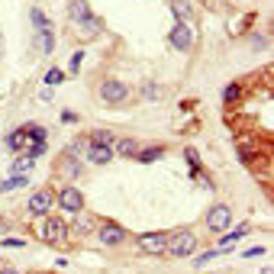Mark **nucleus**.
Returning <instances> with one entry per match:
<instances>
[{
	"instance_id": "1",
	"label": "nucleus",
	"mask_w": 274,
	"mask_h": 274,
	"mask_svg": "<svg viewBox=\"0 0 274 274\" xmlns=\"http://www.w3.org/2000/svg\"><path fill=\"white\" fill-rule=\"evenodd\" d=\"M165 252H171L174 258H187V255L197 252V236H193L190 229H181V232L168 236V249Z\"/></svg>"
},
{
	"instance_id": "2",
	"label": "nucleus",
	"mask_w": 274,
	"mask_h": 274,
	"mask_svg": "<svg viewBox=\"0 0 274 274\" xmlns=\"http://www.w3.org/2000/svg\"><path fill=\"white\" fill-rule=\"evenodd\" d=\"M229 223H232V210H229L226 203H216L207 213V229H213V232H226Z\"/></svg>"
},
{
	"instance_id": "3",
	"label": "nucleus",
	"mask_w": 274,
	"mask_h": 274,
	"mask_svg": "<svg viewBox=\"0 0 274 274\" xmlns=\"http://www.w3.org/2000/svg\"><path fill=\"white\" fill-rule=\"evenodd\" d=\"M165 249H168V232H145V236H139V252L165 255Z\"/></svg>"
},
{
	"instance_id": "4",
	"label": "nucleus",
	"mask_w": 274,
	"mask_h": 274,
	"mask_svg": "<svg viewBox=\"0 0 274 274\" xmlns=\"http://www.w3.org/2000/svg\"><path fill=\"white\" fill-rule=\"evenodd\" d=\"M42 239L52 245H58V242H65L68 239V226H65V219L61 216H49L46 219V226H42Z\"/></svg>"
},
{
	"instance_id": "5",
	"label": "nucleus",
	"mask_w": 274,
	"mask_h": 274,
	"mask_svg": "<svg viewBox=\"0 0 274 274\" xmlns=\"http://www.w3.org/2000/svg\"><path fill=\"white\" fill-rule=\"evenodd\" d=\"M168 39H171V46L178 49V52H190L193 49V26L190 23H178Z\"/></svg>"
},
{
	"instance_id": "6",
	"label": "nucleus",
	"mask_w": 274,
	"mask_h": 274,
	"mask_svg": "<svg viewBox=\"0 0 274 274\" xmlns=\"http://www.w3.org/2000/svg\"><path fill=\"white\" fill-rule=\"evenodd\" d=\"M58 203H61L65 213H81V210H84V193L77 190V187H61Z\"/></svg>"
},
{
	"instance_id": "7",
	"label": "nucleus",
	"mask_w": 274,
	"mask_h": 274,
	"mask_svg": "<svg viewBox=\"0 0 274 274\" xmlns=\"http://www.w3.org/2000/svg\"><path fill=\"white\" fill-rule=\"evenodd\" d=\"M100 97H103V103H123L129 97V87L123 81H113V77H110V81L100 84Z\"/></svg>"
},
{
	"instance_id": "8",
	"label": "nucleus",
	"mask_w": 274,
	"mask_h": 274,
	"mask_svg": "<svg viewBox=\"0 0 274 274\" xmlns=\"http://www.w3.org/2000/svg\"><path fill=\"white\" fill-rule=\"evenodd\" d=\"M52 203H55V193H52V190H36V193L29 197V213L46 216L49 210H52Z\"/></svg>"
},
{
	"instance_id": "9",
	"label": "nucleus",
	"mask_w": 274,
	"mask_h": 274,
	"mask_svg": "<svg viewBox=\"0 0 274 274\" xmlns=\"http://www.w3.org/2000/svg\"><path fill=\"white\" fill-rule=\"evenodd\" d=\"M71 20L74 23H81V26H87V23H94V13H91V4L87 0H71Z\"/></svg>"
},
{
	"instance_id": "10",
	"label": "nucleus",
	"mask_w": 274,
	"mask_h": 274,
	"mask_svg": "<svg viewBox=\"0 0 274 274\" xmlns=\"http://www.w3.org/2000/svg\"><path fill=\"white\" fill-rule=\"evenodd\" d=\"M123 239H126V229H123V226H116V223L100 226V242L103 245H120Z\"/></svg>"
},
{
	"instance_id": "11",
	"label": "nucleus",
	"mask_w": 274,
	"mask_h": 274,
	"mask_svg": "<svg viewBox=\"0 0 274 274\" xmlns=\"http://www.w3.org/2000/svg\"><path fill=\"white\" fill-rule=\"evenodd\" d=\"M84 155H87V162H91V165H107V162H113V148H107V145H87Z\"/></svg>"
},
{
	"instance_id": "12",
	"label": "nucleus",
	"mask_w": 274,
	"mask_h": 274,
	"mask_svg": "<svg viewBox=\"0 0 274 274\" xmlns=\"http://www.w3.org/2000/svg\"><path fill=\"white\" fill-rule=\"evenodd\" d=\"M113 152H116V155H123V158H136L139 155V142H136V139H116V142H113Z\"/></svg>"
},
{
	"instance_id": "13",
	"label": "nucleus",
	"mask_w": 274,
	"mask_h": 274,
	"mask_svg": "<svg viewBox=\"0 0 274 274\" xmlns=\"http://www.w3.org/2000/svg\"><path fill=\"white\" fill-rule=\"evenodd\" d=\"M245 236H249V226H239V229H232V232H229V236H223V242H219V249H223V252H229V249H232V245L239 242V239H245Z\"/></svg>"
},
{
	"instance_id": "14",
	"label": "nucleus",
	"mask_w": 274,
	"mask_h": 274,
	"mask_svg": "<svg viewBox=\"0 0 274 274\" xmlns=\"http://www.w3.org/2000/svg\"><path fill=\"white\" fill-rule=\"evenodd\" d=\"M113 142H116V136H113L110 129H97V132H91V142H87V145H107V148H113Z\"/></svg>"
},
{
	"instance_id": "15",
	"label": "nucleus",
	"mask_w": 274,
	"mask_h": 274,
	"mask_svg": "<svg viewBox=\"0 0 274 274\" xmlns=\"http://www.w3.org/2000/svg\"><path fill=\"white\" fill-rule=\"evenodd\" d=\"M171 13L174 16H178V23H190V4H187V0H171Z\"/></svg>"
},
{
	"instance_id": "16",
	"label": "nucleus",
	"mask_w": 274,
	"mask_h": 274,
	"mask_svg": "<svg viewBox=\"0 0 274 274\" xmlns=\"http://www.w3.org/2000/svg\"><path fill=\"white\" fill-rule=\"evenodd\" d=\"M165 155V148L162 145H152V148H139V155H136V162H142V165H148V162H158V158Z\"/></svg>"
},
{
	"instance_id": "17",
	"label": "nucleus",
	"mask_w": 274,
	"mask_h": 274,
	"mask_svg": "<svg viewBox=\"0 0 274 274\" xmlns=\"http://www.w3.org/2000/svg\"><path fill=\"white\" fill-rule=\"evenodd\" d=\"M26 184H29V178H26V174H10L7 181H0V193L16 190V187H26Z\"/></svg>"
},
{
	"instance_id": "18",
	"label": "nucleus",
	"mask_w": 274,
	"mask_h": 274,
	"mask_svg": "<svg viewBox=\"0 0 274 274\" xmlns=\"http://www.w3.org/2000/svg\"><path fill=\"white\" fill-rule=\"evenodd\" d=\"M23 145H26V129H13L10 136H7V148H10V152H23Z\"/></svg>"
},
{
	"instance_id": "19",
	"label": "nucleus",
	"mask_w": 274,
	"mask_h": 274,
	"mask_svg": "<svg viewBox=\"0 0 274 274\" xmlns=\"http://www.w3.org/2000/svg\"><path fill=\"white\" fill-rule=\"evenodd\" d=\"M39 49L46 52V55L55 49V29H52V26H49V29H39Z\"/></svg>"
},
{
	"instance_id": "20",
	"label": "nucleus",
	"mask_w": 274,
	"mask_h": 274,
	"mask_svg": "<svg viewBox=\"0 0 274 274\" xmlns=\"http://www.w3.org/2000/svg\"><path fill=\"white\" fill-rule=\"evenodd\" d=\"M23 129H26V136H29V142H46V136H49V129L36 126V123H29V126H23Z\"/></svg>"
},
{
	"instance_id": "21",
	"label": "nucleus",
	"mask_w": 274,
	"mask_h": 274,
	"mask_svg": "<svg viewBox=\"0 0 274 274\" xmlns=\"http://www.w3.org/2000/svg\"><path fill=\"white\" fill-rule=\"evenodd\" d=\"M29 20H32V26H36V29H49V26H52V23H49V16L42 13L39 7H32V10H29Z\"/></svg>"
},
{
	"instance_id": "22",
	"label": "nucleus",
	"mask_w": 274,
	"mask_h": 274,
	"mask_svg": "<svg viewBox=\"0 0 274 274\" xmlns=\"http://www.w3.org/2000/svg\"><path fill=\"white\" fill-rule=\"evenodd\" d=\"M61 168H65L71 178H74V174H81V162H77L74 155H68V152H65V158H61Z\"/></svg>"
},
{
	"instance_id": "23",
	"label": "nucleus",
	"mask_w": 274,
	"mask_h": 274,
	"mask_svg": "<svg viewBox=\"0 0 274 274\" xmlns=\"http://www.w3.org/2000/svg\"><path fill=\"white\" fill-rule=\"evenodd\" d=\"M32 165H36V162H32L29 155H26V158H16V162L10 165V171H13V174H26V171H29Z\"/></svg>"
},
{
	"instance_id": "24",
	"label": "nucleus",
	"mask_w": 274,
	"mask_h": 274,
	"mask_svg": "<svg viewBox=\"0 0 274 274\" xmlns=\"http://www.w3.org/2000/svg\"><path fill=\"white\" fill-rule=\"evenodd\" d=\"M239 97H242V84H229L223 91V103H236Z\"/></svg>"
},
{
	"instance_id": "25",
	"label": "nucleus",
	"mask_w": 274,
	"mask_h": 274,
	"mask_svg": "<svg viewBox=\"0 0 274 274\" xmlns=\"http://www.w3.org/2000/svg\"><path fill=\"white\" fill-rule=\"evenodd\" d=\"M61 81H65V71H61V68H52V71L46 74V84H49V87H55V84H61Z\"/></svg>"
},
{
	"instance_id": "26",
	"label": "nucleus",
	"mask_w": 274,
	"mask_h": 274,
	"mask_svg": "<svg viewBox=\"0 0 274 274\" xmlns=\"http://www.w3.org/2000/svg\"><path fill=\"white\" fill-rule=\"evenodd\" d=\"M84 148H87V139H74V142L68 145L65 152H68V155H77V152H84Z\"/></svg>"
},
{
	"instance_id": "27",
	"label": "nucleus",
	"mask_w": 274,
	"mask_h": 274,
	"mask_svg": "<svg viewBox=\"0 0 274 274\" xmlns=\"http://www.w3.org/2000/svg\"><path fill=\"white\" fill-rule=\"evenodd\" d=\"M39 155H46V142H32L29 145V158H32V162H36Z\"/></svg>"
},
{
	"instance_id": "28",
	"label": "nucleus",
	"mask_w": 274,
	"mask_h": 274,
	"mask_svg": "<svg viewBox=\"0 0 274 274\" xmlns=\"http://www.w3.org/2000/svg\"><path fill=\"white\" fill-rule=\"evenodd\" d=\"M4 245H7V249H23L26 242H23V239H10V236H7V239H4Z\"/></svg>"
},
{
	"instance_id": "29",
	"label": "nucleus",
	"mask_w": 274,
	"mask_h": 274,
	"mask_svg": "<svg viewBox=\"0 0 274 274\" xmlns=\"http://www.w3.org/2000/svg\"><path fill=\"white\" fill-rule=\"evenodd\" d=\"M81 61H84V52H74V55H71V71L81 68Z\"/></svg>"
},
{
	"instance_id": "30",
	"label": "nucleus",
	"mask_w": 274,
	"mask_h": 274,
	"mask_svg": "<svg viewBox=\"0 0 274 274\" xmlns=\"http://www.w3.org/2000/svg\"><path fill=\"white\" fill-rule=\"evenodd\" d=\"M61 123H77V113H71V110H65V113H61Z\"/></svg>"
},
{
	"instance_id": "31",
	"label": "nucleus",
	"mask_w": 274,
	"mask_h": 274,
	"mask_svg": "<svg viewBox=\"0 0 274 274\" xmlns=\"http://www.w3.org/2000/svg\"><path fill=\"white\" fill-rule=\"evenodd\" d=\"M77 229H81V232H87V229H91V219L81 216V219H77Z\"/></svg>"
},
{
	"instance_id": "32",
	"label": "nucleus",
	"mask_w": 274,
	"mask_h": 274,
	"mask_svg": "<svg viewBox=\"0 0 274 274\" xmlns=\"http://www.w3.org/2000/svg\"><path fill=\"white\" fill-rule=\"evenodd\" d=\"M0 274H20V271H13V268H4V271H0Z\"/></svg>"
}]
</instances>
